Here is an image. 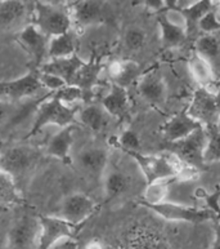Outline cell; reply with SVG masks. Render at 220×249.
<instances>
[{
  "label": "cell",
  "mask_w": 220,
  "mask_h": 249,
  "mask_svg": "<svg viewBox=\"0 0 220 249\" xmlns=\"http://www.w3.org/2000/svg\"><path fill=\"white\" fill-rule=\"evenodd\" d=\"M207 130L205 126L198 128L189 136L173 142H164L162 149L179 160L186 167H190L197 171L205 169V150L207 146Z\"/></svg>",
  "instance_id": "1"
},
{
  "label": "cell",
  "mask_w": 220,
  "mask_h": 249,
  "mask_svg": "<svg viewBox=\"0 0 220 249\" xmlns=\"http://www.w3.org/2000/svg\"><path fill=\"white\" fill-rule=\"evenodd\" d=\"M78 107H72L70 105L63 104L48 93L47 98L39 105V107L35 111L36 116L26 138L36 136L45 126L54 125L58 128H64V126L74 125L78 122Z\"/></svg>",
  "instance_id": "2"
},
{
  "label": "cell",
  "mask_w": 220,
  "mask_h": 249,
  "mask_svg": "<svg viewBox=\"0 0 220 249\" xmlns=\"http://www.w3.org/2000/svg\"><path fill=\"white\" fill-rule=\"evenodd\" d=\"M40 151L29 145H15L0 150V168L18 185L40 163Z\"/></svg>",
  "instance_id": "3"
},
{
  "label": "cell",
  "mask_w": 220,
  "mask_h": 249,
  "mask_svg": "<svg viewBox=\"0 0 220 249\" xmlns=\"http://www.w3.org/2000/svg\"><path fill=\"white\" fill-rule=\"evenodd\" d=\"M48 37L58 36L72 27L71 13L61 5H52L36 0L32 9V22Z\"/></svg>",
  "instance_id": "4"
},
{
  "label": "cell",
  "mask_w": 220,
  "mask_h": 249,
  "mask_svg": "<svg viewBox=\"0 0 220 249\" xmlns=\"http://www.w3.org/2000/svg\"><path fill=\"white\" fill-rule=\"evenodd\" d=\"M139 204L146 207L147 209L152 211L166 221H174V222H188V223H201L209 219H215L214 214L210 209H200L197 207L186 205L176 201H161L156 204H148L139 201Z\"/></svg>",
  "instance_id": "5"
},
{
  "label": "cell",
  "mask_w": 220,
  "mask_h": 249,
  "mask_svg": "<svg viewBox=\"0 0 220 249\" xmlns=\"http://www.w3.org/2000/svg\"><path fill=\"white\" fill-rule=\"evenodd\" d=\"M137 161L141 172L144 176L147 186L164 179L178 178L182 168H178L175 163L162 155H146L141 151L127 153Z\"/></svg>",
  "instance_id": "6"
},
{
  "label": "cell",
  "mask_w": 220,
  "mask_h": 249,
  "mask_svg": "<svg viewBox=\"0 0 220 249\" xmlns=\"http://www.w3.org/2000/svg\"><path fill=\"white\" fill-rule=\"evenodd\" d=\"M187 110L192 118L204 126L215 125L220 122V93L198 87L193 92Z\"/></svg>",
  "instance_id": "7"
},
{
  "label": "cell",
  "mask_w": 220,
  "mask_h": 249,
  "mask_svg": "<svg viewBox=\"0 0 220 249\" xmlns=\"http://www.w3.org/2000/svg\"><path fill=\"white\" fill-rule=\"evenodd\" d=\"M39 238L37 249H52L64 239H75L79 227L74 226L57 214L39 216Z\"/></svg>",
  "instance_id": "8"
},
{
  "label": "cell",
  "mask_w": 220,
  "mask_h": 249,
  "mask_svg": "<svg viewBox=\"0 0 220 249\" xmlns=\"http://www.w3.org/2000/svg\"><path fill=\"white\" fill-rule=\"evenodd\" d=\"M41 90L45 89L41 86L39 69L29 71L27 74L13 80L0 82V98L11 102H19L31 98L40 93Z\"/></svg>",
  "instance_id": "9"
},
{
  "label": "cell",
  "mask_w": 220,
  "mask_h": 249,
  "mask_svg": "<svg viewBox=\"0 0 220 249\" xmlns=\"http://www.w3.org/2000/svg\"><path fill=\"white\" fill-rule=\"evenodd\" d=\"M97 209L95 201L84 193H72L62 199L57 216L79 227Z\"/></svg>",
  "instance_id": "10"
},
{
  "label": "cell",
  "mask_w": 220,
  "mask_h": 249,
  "mask_svg": "<svg viewBox=\"0 0 220 249\" xmlns=\"http://www.w3.org/2000/svg\"><path fill=\"white\" fill-rule=\"evenodd\" d=\"M39 227V216L19 217L8 235V249H37Z\"/></svg>",
  "instance_id": "11"
},
{
  "label": "cell",
  "mask_w": 220,
  "mask_h": 249,
  "mask_svg": "<svg viewBox=\"0 0 220 249\" xmlns=\"http://www.w3.org/2000/svg\"><path fill=\"white\" fill-rule=\"evenodd\" d=\"M16 40L25 51L27 54L32 58L36 69L45 62V58H48V47L50 37L41 33L34 23H29L22 30L16 34Z\"/></svg>",
  "instance_id": "12"
},
{
  "label": "cell",
  "mask_w": 220,
  "mask_h": 249,
  "mask_svg": "<svg viewBox=\"0 0 220 249\" xmlns=\"http://www.w3.org/2000/svg\"><path fill=\"white\" fill-rule=\"evenodd\" d=\"M27 18L26 0H0V34H17L29 25Z\"/></svg>",
  "instance_id": "13"
},
{
  "label": "cell",
  "mask_w": 220,
  "mask_h": 249,
  "mask_svg": "<svg viewBox=\"0 0 220 249\" xmlns=\"http://www.w3.org/2000/svg\"><path fill=\"white\" fill-rule=\"evenodd\" d=\"M138 90L143 100L155 106H161L168 100V86L157 69H152L139 76Z\"/></svg>",
  "instance_id": "14"
},
{
  "label": "cell",
  "mask_w": 220,
  "mask_h": 249,
  "mask_svg": "<svg viewBox=\"0 0 220 249\" xmlns=\"http://www.w3.org/2000/svg\"><path fill=\"white\" fill-rule=\"evenodd\" d=\"M201 126L204 125L194 118H192L188 114V110L186 107L174 116H172L162 125L161 132H162V136L165 138V142H173L189 136L190 133H193L194 130H197Z\"/></svg>",
  "instance_id": "15"
},
{
  "label": "cell",
  "mask_w": 220,
  "mask_h": 249,
  "mask_svg": "<svg viewBox=\"0 0 220 249\" xmlns=\"http://www.w3.org/2000/svg\"><path fill=\"white\" fill-rule=\"evenodd\" d=\"M76 164L86 175L102 177L107 171L109 153L102 147H86L78 154Z\"/></svg>",
  "instance_id": "16"
},
{
  "label": "cell",
  "mask_w": 220,
  "mask_h": 249,
  "mask_svg": "<svg viewBox=\"0 0 220 249\" xmlns=\"http://www.w3.org/2000/svg\"><path fill=\"white\" fill-rule=\"evenodd\" d=\"M72 22L79 27H90L105 18V8L99 0H79L71 12Z\"/></svg>",
  "instance_id": "17"
},
{
  "label": "cell",
  "mask_w": 220,
  "mask_h": 249,
  "mask_svg": "<svg viewBox=\"0 0 220 249\" xmlns=\"http://www.w3.org/2000/svg\"><path fill=\"white\" fill-rule=\"evenodd\" d=\"M85 63V61L78 56V53H75L70 57H64V58H56V60H48L45 61L39 70L53 74L61 78L62 80L72 84L75 76L78 74L79 69Z\"/></svg>",
  "instance_id": "18"
},
{
  "label": "cell",
  "mask_w": 220,
  "mask_h": 249,
  "mask_svg": "<svg viewBox=\"0 0 220 249\" xmlns=\"http://www.w3.org/2000/svg\"><path fill=\"white\" fill-rule=\"evenodd\" d=\"M102 70H103V65L101 60L94 56L89 61H85V63L79 69L72 84L82 90L85 101L89 100L93 93L94 87L98 84Z\"/></svg>",
  "instance_id": "19"
},
{
  "label": "cell",
  "mask_w": 220,
  "mask_h": 249,
  "mask_svg": "<svg viewBox=\"0 0 220 249\" xmlns=\"http://www.w3.org/2000/svg\"><path fill=\"white\" fill-rule=\"evenodd\" d=\"M74 145V125L60 128L58 132L49 138L45 146V153L64 163L71 160V149Z\"/></svg>",
  "instance_id": "20"
},
{
  "label": "cell",
  "mask_w": 220,
  "mask_h": 249,
  "mask_svg": "<svg viewBox=\"0 0 220 249\" xmlns=\"http://www.w3.org/2000/svg\"><path fill=\"white\" fill-rule=\"evenodd\" d=\"M101 105L111 118L116 119L124 118L129 108V94L126 88L112 83L109 92L102 97Z\"/></svg>",
  "instance_id": "21"
},
{
  "label": "cell",
  "mask_w": 220,
  "mask_h": 249,
  "mask_svg": "<svg viewBox=\"0 0 220 249\" xmlns=\"http://www.w3.org/2000/svg\"><path fill=\"white\" fill-rule=\"evenodd\" d=\"M139 63L134 61L125 60V61H112L107 66V72L113 84H117L120 87L126 88L130 86L131 83L139 79L141 72H139Z\"/></svg>",
  "instance_id": "22"
},
{
  "label": "cell",
  "mask_w": 220,
  "mask_h": 249,
  "mask_svg": "<svg viewBox=\"0 0 220 249\" xmlns=\"http://www.w3.org/2000/svg\"><path fill=\"white\" fill-rule=\"evenodd\" d=\"M111 116L101 104H88L79 108L78 122L93 132H102L109 125Z\"/></svg>",
  "instance_id": "23"
},
{
  "label": "cell",
  "mask_w": 220,
  "mask_h": 249,
  "mask_svg": "<svg viewBox=\"0 0 220 249\" xmlns=\"http://www.w3.org/2000/svg\"><path fill=\"white\" fill-rule=\"evenodd\" d=\"M188 70L198 86L204 88H209L217 80L218 75L213 65L196 52L188 60Z\"/></svg>",
  "instance_id": "24"
},
{
  "label": "cell",
  "mask_w": 220,
  "mask_h": 249,
  "mask_svg": "<svg viewBox=\"0 0 220 249\" xmlns=\"http://www.w3.org/2000/svg\"><path fill=\"white\" fill-rule=\"evenodd\" d=\"M194 52L209 61L219 74L220 66V37L218 34H204L194 44Z\"/></svg>",
  "instance_id": "25"
},
{
  "label": "cell",
  "mask_w": 220,
  "mask_h": 249,
  "mask_svg": "<svg viewBox=\"0 0 220 249\" xmlns=\"http://www.w3.org/2000/svg\"><path fill=\"white\" fill-rule=\"evenodd\" d=\"M76 53V39L72 30L50 37L48 47V60L64 58Z\"/></svg>",
  "instance_id": "26"
},
{
  "label": "cell",
  "mask_w": 220,
  "mask_h": 249,
  "mask_svg": "<svg viewBox=\"0 0 220 249\" xmlns=\"http://www.w3.org/2000/svg\"><path fill=\"white\" fill-rule=\"evenodd\" d=\"M158 26H160L161 41L169 48L178 47L186 40L188 31L183 27L175 25V23L170 22L161 12L160 16H158Z\"/></svg>",
  "instance_id": "27"
},
{
  "label": "cell",
  "mask_w": 220,
  "mask_h": 249,
  "mask_svg": "<svg viewBox=\"0 0 220 249\" xmlns=\"http://www.w3.org/2000/svg\"><path fill=\"white\" fill-rule=\"evenodd\" d=\"M103 177H105L103 189H105L107 200H112V199L120 196L129 187V177L121 171H117V169H112L110 172L106 171Z\"/></svg>",
  "instance_id": "28"
},
{
  "label": "cell",
  "mask_w": 220,
  "mask_h": 249,
  "mask_svg": "<svg viewBox=\"0 0 220 249\" xmlns=\"http://www.w3.org/2000/svg\"><path fill=\"white\" fill-rule=\"evenodd\" d=\"M22 201L18 185L0 168V207H11Z\"/></svg>",
  "instance_id": "29"
},
{
  "label": "cell",
  "mask_w": 220,
  "mask_h": 249,
  "mask_svg": "<svg viewBox=\"0 0 220 249\" xmlns=\"http://www.w3.org/2000/svg\"><path fill=\"white\" fill-rule=\"evenodd\" d=\"M218 4L214 3L213 0H198L188 8L182 9L186 16L187 23H188V31L193 26H197L198 22L205 17L209 12L217 9Z\"/></svg>",
  "instance_id": "30"
},
{
  "label": "cell",
  "mask_w": 220,
  "mask_h": 249,
  "mask_svg": "<svg viewBox=\"0 0 220 249\" xmlns=\"http://www.w3.org/2000/svg\"><path fill=\"white\" fill-rule=\"evenodd\" d=\"M176 178L164 179V181H158L152 185H148L144 191L143 199L139 201L143 203H148V204H156V203H161V201H166L170 194V187L172 183H174Z\"/></svg>",
  "instance_id": "31"
},
{
  "label": "cell",
  "mask_w": 220,
  "mask_h": 249,
  "mask_svg": "<svg viewBox=\"0 0 220 249\" xmlns=\"http://www.w3.org/2000/svg\"><path fill=\"white\" fill-rule=\"evenodd\" d=\"M205 128L209 137L205 150V163H220V122Z\"/></svg>",
  "instance_id": "32"
},
{
  "label": "cell",
  "mask_w": 220,
  "mask_h": 249,
  "mask_svg": "<svg viewBox=\"0 0 220 249\" xmlns=\"http://www.w3.org/2000/svg\"><path fill=\"white\" fill-rule=\"evenodd\" d=\"M50 94H52V97L57 98V100H60L61 102L70 105V106H71V104L78 102V101H85L82 90L79 87L74 86V84H66L61 89L56 90V92H53Z\"/></svg>",
  "instance_id": "33"
},
{
  "label": "cell",
  "mask_w": 220,
  "mask_h": 249,
  "mask_svg": "<svg viewBox=\"0 0 220 249\" xmlns=\"http://www.w3.org/2000/svg\"><path fill=\"white\" fill-rule=\"evenodd\" d=\"M19 108L21 105H17V102L0 98V123H7L8 126L15 125L16 119L19 114Z\"/></svg>",
  "instance_id": "34"
},
{
  "label": "cell",
  "mask_w": 220,
  "mask_h": 249,
  "mask_svg": "<svg viewBox=\"0 0 220 249\" xmlns=\"http://www.w3.org/2000/svg\"><path fill=\"white\" fill-rule=\"evenodd\" d=\"M124 43L131 52L139 51L146 43V34L139 27H130L124 35Z\"/></svg>",
  "instance_id": "35"
},
{
  "label": "cell",
  "mask_w": 220,
  "mask_h": 249,
  "mask_svg": "<svg viewBox=\"0 0 220 249\" xmlns=\"http://www.w3.org/2000/svg\"><path fill=\"white\" fill-rule=\"evenodd\" d=\"M198 30L204 34H218L220 33V18L218 15V8L209 12L204 18L198 22Z\"/></svg>",
  "instance_id": "36"
},
{
  "label": "cell",
  "mask_w": 220,
  "mask_h": 249,
  "mask_svg": "<svg viewBox=\"0 0 220 249\" xmlns=\"http://www.w3.org/2000/svg\"><path fill=\"white\" fill-rule=\"evenodd\" d=\"M39 74H40L41 86L44 87L45 90H48V93H53V92L61 89L62 87L67 84L64 80H62V79L56 76V75L48 74V72H44V71L40 70H39Z\"/></svg>",
  "instance_id": "37"
},
{
  "label": "cell",
  "mask_w": 220,
  "mask_h": 249,
  "mask_svg": "<svg viewBox=\"0 0 220 249\" xmlns=\"http://www.w3.org/2000/svg\"><path fill=\"white\" fill-rule=\"evenodd\" d=\"M119 143L126 153H130V151H139V149H141L139 137L137 136L135 132H133V130L130 129L125 130V132L120 136Z\"/></svg>",
  "instance_id": "38"
},
{
  "label": "cell",
  "mask_w": 220,
  "mask_h": 249,
  "mask_svg": "<svg viewBox=\"0 0 220 249\" xmlns=\"http://www.w3.org/2000/svg\"><path fill=\"white\" fill-rule=\"evenodd\" d=\"M52 249H79V244L74 238L64 239L62 242L57 243Z\"/></svg>",
  "instance_id": "39"
},
{
  "label": "cell",
  "mask_w": 220,
  "mask_h": 249,
  "mask_svg": "<svg viewBox=\"0 0 220 249\" xmlns=\"http://www.w3.org/2000/svg\"><path fill=\"white\" fill-rule=\"evenodd\" d=\"M146 7L151 11L162 12L165 11V1L164 0H144Z\"/></svg>",
  "instance_id": "40"
},
{
  "label": "cell",
  "mask_w": 220,
  "mask_h": 249,
  "mask_svg": "<svg viewBox=\"0 0 220 249\" xmlns=\"http://www.w3.org/2000/svg\"><path fill=\"white\" fill-rule=\"evenodd\" d=\"M213 249H220V221L215 219V240Z\"/></svg>",
  "instance_id": "41"
},
{
  "label": "cell",
  "mask_w": 220,
  "mask_h": 249,
  "mask_svg": "<svg viewBox=\"0 0 220 249\" xmlns=\"http://www.w3.org/2000/svg\"><path fill=\"white\" fill-rule=\"evenodd\" d=\"M84 249H105L103 248V244L101 242H98V240H92L85 246Z\"/></svg>",
  "instance_id": "42"
},
{
  "label": "cell",
  "mask_w": 220,
  "mask_h": 249,
  "mask_svg": "<svg viewBox=\"0 0 220 249\" xmlns=\"http://www.w3.org/2000/svg\"><path fill=\"white\" fill-rule=\"evenodd\" d=\"M198 0H178V8L179 9H184V8H188L189 5L194 4Z\"/></svg>",
  "instance_id": "43"
},
{
  "label": "cell",
  "mask_w": 220,
  "mask_h": 249,
  "mask_svg": "<svg viewBox=\"0 0 220 249\" xmlns=\"http://www.w3.org/2000/svg\"><path fill=\"white\" fill-rule=\"evenodd\" d=\"M165 9H174L178 8V0H164Z\"/></svg>",
  "instance_id": "44"
},
{
  "label": "cell",
  "mask_w": 220,
  "mask_h": 249,
  "mask_svg": "<svg viewBox=\"0 0 220 249\" xmlns=\"http://www.w3.org/2000/svg\"><path fill=\"white\" fill-rule=\"evenodd\" d=\"M40 1H44V3L52 4V5H61V7H63L64 4L67 3L68 0H40Z\"/></svg>",
  "instance_id": "45"
},
{
  "label": "cell",
  "mask_w": 220,
  "mask_h": 249,
  "mask_svg": "<svg viewBox=\"0 0 220 249\" xmlns=\"http://www.w3.org/2000/svg\"><path fill=\"white\" fill-rule=\"evenodd\" d=\"M218 15H219V18H220V0L218 1Z\"/></svg>",
  "instance_id": "46"
},
{
  "label": "cell",
  "mask_w": 220,
  "mask_h": 249,
  "mask_svg": "<svg viewBox=\"0 0 220 249\" xmlns=\"http://www.w3.org/2000/svg\"><path fill=\"white\" fill-rule=\"evenodd\" d=\"M213 1H214V3H217V4H218V1H219V0H213Z\"/></svg>",
  "instance_id": "47"
}]
</instances>
